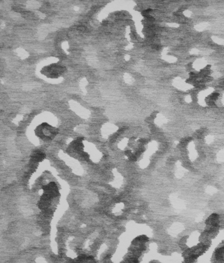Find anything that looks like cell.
Masks as SVG:
<instances>
[{
  "instance_id": "obj_3",
  "label": "cell",
  "mask_w": 224,
  "mask_h": 263,
  "mask_svg": "<svg viewBox=\"0 0 224 263\" xmlns=\"http://www.w3.org/2000/svg\"><path fill=\"white\" fill-rule=\"evenodd\" d=\"M45 158V155L42 152H36L32 154V159L36 161H41Z\"/></svg>"
},
{
  "instance_id": "obj_4",
  "label": "cell",
  "mask_w": 224,
  "mask_h": 263,
  "mask_svg": "<svg viewBox=\"0 0 224 263\" xmlns=\"http://www.w3.org/2000/svg\"><path fill=\"white\" fill-rule=\"evenodd\" d=\"M78 29L80 31H84L86 30V27L83 26H78Z\"/></svg>"
},
{
  "instance_id": "obj_5",
  "label": "cell",
  "mask_w": 224,
  "mask_h": 263,
  "mask_svg": "<svg viewBox=\"0 0 224 263\" xmlns=\"http://www.w3.org/2000/svg\"><path fill=\"white\" fill-rule=\"evenodd\" d=\"M103 25H105V24H107V21H103Z\"/></svg>"
},
{
  "instance_id": "obj_2",
  "label": "cell",
  "mask_w": 224,
  "mask_h": 263,
  "mask_svg": "<svg viewBox=\"0 0 224 263\" xmlns=\"http://www.w3.org/2000/svg\"><path fill=\"white\" fill-rule=\"evenodd\" d=\"M66 71V68L64 66L57 64H51L45 66L42 69V73L50 78H57Z\"/></svg>"
},
{
  "instance_id": "obj_1",
  "label": "cell",
  "mask_w": 224,
  "mask_h": 263,
  "mask_svg": "<svg viewBox=\"0 0 224 263\" xmlns=\"http://www.w3.org/2000/svg\"><path fill=\"white\" fill-rule=\"evenodd\" d=\"M37 135L44 140H51L55 137L59 133L57 128L53 127L46 123L39 125L36 130Z\"/></svg>"
}]
</instances>
